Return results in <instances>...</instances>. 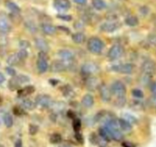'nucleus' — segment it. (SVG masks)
Wrapping results in <instances>:
<instances>
[{"label":"nucleus","mask_w":156,"mask_h":147,"mask_svg":"<svg viewBox=\"0 0 156 147\" xmlns=\"http://www.w3.org/2000/svg\"><path fill=\"white\" fill-rule=\"evenodd\" d=\"M88 49L93 54H100L104 48V43L97 37H92L88 40Z\"/></svg>","instance_id":"f257e3e1"},{"label":"nucleus","mask_w":156,"mask_h":147,"mask_svg":"<svg viewBox=\"0 0 156 147\" xmlns=\"http://www.w3.org/2000/svg\"><path fill=\"white\" fill-rule=\"evenodd\" d=\"M110 89H111V91H112V95H114L116 97V99H118V98H125L126 86L121 81H114L112 84Z\"/></svg>","instance_id":"f03ea898"},{"label":"nucleus","mask_w":156,"mask_h":147,"mask_svg":"<svg viewBox=\"0 0 156 147\" xmlns=\"http://www.w3.org/2000/svg\"><path fill=\"white\" fill-rule=\"evenodd\" d=\"M48 56L46 52H39L37 55V69L39 73H45L48 69Z\"/></svg>","instance_id":"7ed1b4c3"},{"label":"nucleus","mask_w":156,"mask_h":147,"mask_svg":"<svg viewBox=\"0 0 156 147\" xmlns=\"http://www.w3.org/2000/svg\"><path fill=\"white\" fill-rule=\"evenodd\" d=\"M99 66L93 62H87L85 64L82 65L81 69H80V72L83 76L89 77L91 76L95 73H97L99 71Z\"/></svg>","instance_id":"20e7f679"},{"label":"nucleus","mask_w":156,"mask_h":147,"mask_svg":"<svg viewBox=\"0 0 156 147\" xmlns=\"http://www.w3.org/2000/svg\"><path fill=\"white\" fill-rule=\"evenodd\" d=\"M58 56L61 58V60L65 63L66 67L69 68L72 65L74 61V54L69 49H60L58 50Z\"/></svg>","instance_id":"39448f33"},{"label":"nucleus","mask_w":156,"mask_h":147,"mask_svg":"<svg viewBox=\"0 0 156 147\" xmlns=\"http://www.w3.org/2000/svg\"><path fill=\"white\" fill-rule=\"evenodd\" d=\"M124 53V49L120 45H113L108 51V58L111 60H116L122 57Z\"/></svg>","instance_id":"423d86ee"},{"label":"nucleus","mask_w":156,"mask_h":147,"mask_svg":"<svg viewBox=\"0 0 156 147\" xmlns=\"http://www.w3.org/2000/svg\"><path fill=\"white\" fill-rule=\"evenodd\" d=\"M114 118H115V116L112 113H110L108 111H101L95 116V121L101 123L103 125H105L106 124H108L110 121H112Z\"/></svg>","instance_id":"0eeeda50"},{"label":"nucleus","mask_w":156,"mask_h":147,"mask_svg":"<svg viewBox=\"0 0 156 147\" xmlns=\"http://www.w3.org/2000/svg\"><path fill=\"white\" fill-rule=\"evenodd\" d=\"M36 104L41 108H48L52 106L53 102L49 95L43 94V95H38L36 98Z\"/></svg>","instance_id":"6e6552de"},{"label":"nucleus","mask_w":156,"mask_h":147,"mask_svg":"<svg viewBox=\"0 0 156 147\" xmlns=\"http://www.w3.org/2000/svg\"><path fill=\"white\" fill-rule=\"evenodd\" d=\"M99 91H100V95H101V99L105 102H108L111 101L112 99V91L111 89L105 84V83H101L99 86Z\"/></svg>","instance_id":"1a4fd4ad"},{"label":"nucleus","mask_w":156,"mask_h":147,"mask_svg":"<svg viewBox=\"0 0 156 147\" xmlns=\"http://www.w3.org/2000/svg\"><path fill=\"white\" fill-rule=\"evenodd\" d=\"M142 70L144 74L152 75L156 72V64L155 62L152 59L145 60L142 65Z\"/></svg>","instance_id":"9d476101"},{"label":"nucleus","mask_w":156,"mask_h":147,"mask_svg":"<svg viewBox=\"0 0 156 147\" xmlns=\"http://www.w3.org/2000/svg\"><path fill=\"white\" fill-rule=\"evenodd\" d=\"M11 30L10 22L5 14L0 13V33L6 34Z\"/></svg>","instance_id":"9b49d317"},{"label":"nucleus","mask_w":156,"mask_h":147,"mask_svg":"<svg viewBox=\"0 0 156 147\" xmlns=\"http://www.w3.org/2000/svg\"><path fill=\"white\" fill-rule=\"evenodd\" d=\"M69 0H54V7L58 12H65L70 8Z\"/></svg>","instance_id":"f8f14e48"},{"label":"nucleus","mask_w":156,"mask_h":147,"mask_svg":"<svg viewBox=\"0 0 156 147\" xmlns=\"http://www.w3.org/2000/svg\"><path fill=\"white\" fill-rule=\"evenodd\" d=\"M113 68V70H116L120 73H122V74H132L133 71V69H134V66L131 63H124V64H122V65H119V66H114L112 67Z\"/></svg>","instance_id":"ddd939ff"},{"label":"nucleus","mask_w":156,"mask_h":147,"mask_svg":"<svg viewBox=\"0 0 156 147\" xmlns=\"http://www.w3.org/2000/svg\"><path fill=\"white\" fill-rule=\"evenodd\" d=\"M118 27H119V25L115 21H107V22H104L103 24H101V30L103 32L112 33V32L116 31L118 29Z\"/></svg>","instance_id":"4468645a"},{"label":"nucleus","mask_w":156,"mask_h":147,"mask_svg":"<svg viewBox=\"0 0 156 147\" xmlns=\"http://www.w3.org/2000/svg\"><path fill=\"white\" fill-rule=\"evenodd\" d=\"M66 70H67V67H66L65 63L62 60L56 59V60L52 61V63L50 65V70L52 72H55V73L62 72V71H64Z\"/></svg>","instance_id":"2eb2a0df"},{"label":"nucleus","mask_w":156,"mask_h":147,"mask_svg":"<svg viewBox=\"0 0 156 147\" xmlns=\"http://www.w3.org/2000/svg\"><path fill=\"white\" fill-rule=\"evenodd\" d=\"M85 84H86V87H87V89L89 91H95L100 86L99 80L96 77H93V76L87 77L86 81H85Z\"/></svg>","instance_id":"dca6fc26"},{"label":"nucleus","mask_w":156,"mask_h":147,"mask_svg":"<svg viewBox=\"0 0 156 147\" xmlns=\"http://www.w3.org/2000/svg\"><path fill=\"white\" fill-rule=\"evenodd\" d=\"M106 127V126H104ZM108 129V131L110 132L112 140L117 141V142H121L123 139V134L121 132L120 128H110V127H106Z\"/></svg>","instance_id":"f3484780"},{"label":"nucleus","mask_w":156,"mask_h":147,"mask_svg":"<svg viewBox=\"0 0 156 147\" xmlns=\"http://www.w3.org/2000/svg\"><path fill=\"white\" fill-rule=\"evenodd\" d=\"M35 44H36V47L41 51V52H48L49 50V47H48V42L42 38H37L35 39Z\"/></svg>","instance_id":"a211bd4d"},{"label":"nucleus","mask_w":156,"mask_h":147,"mask_svg":"<svg viewBox=\"0 0 156 147\" xmlns=\"http://www.w3.org/2000/svg\"><path fill=\"white\" fill-rule=\"evenodd\" d=\"M41 30L43 31L44 34H46L48 36H53L57 32L56 27H54L51 24H47V23L41 24Z\"/></svg>","instance_id":"6ab92c4d"},{"label":"nucleus","mask_w":156,"mask_h":147,"mask_svg":"<svg viewBox=\"0 0 156 147\" xmlns=\"http://www.w3.org/2000/svg\"><path fill=\"white\" fill-rule=\"evenodd\" d=\"M81 104L85 108H91L94 104V98L91 94H86L81 100Z\"/></svg>","instance_id":"aec40b11"},{"label":"nucleus","mask_w":156,"mask_h":147,"mask_svg":"<svg viewBox=\"0 0 156 147\" xmlns=\"http://www.w3.org/2000/svg\"><path fill=\"white\" fill-rule=\"evenodd\" d=\"M34 91H35V88H34V86L29 85V86H26V87H24L23 89L18 90L17 94H18V96H19V97H27V96H28V95L32 94Z\"/></svg>","instance_id":"412c9836"},{"label":"nucleus","mask_w":156,"mask_h":147,"mask_svg":"<svg viewBox=\"0 0 156 147\" xmlns=\"http://www.w3.org/2000/svg\"><path fill=\"white\" fill-rule=\"evenodd\" d=\"M21 61H23V60L20 59V57L18 56L17 52H16V53H14V54H12V55H10V56L7 58V60H6L7 64L10 65V66H16V65H18Z\"/></svg>","instance_id":"4be33fe9"},{"label":"nucleus","mask_w":156,"mask_h":147,"mask_svg":"<svg viewBox=\"0 0 156 147\" xmlns=\"http://www.w3.org/2000/svg\"><path fill=\"white\" fill-rule=\"evenodd\" d=\"M118 124H119L120 129H122L124 132H128L129 133V132H131L133 130L132 124L128 121H126L125 119H123V118L118 119Z\"/></svg>","instance_id":"5701e85b"},{"label":"nucleus","mask_w":156,"mask_h":147,"mask_svg":"<svg viewBox=\"0 0 156 147\" xmlns=\"http://www.w3.org/2000/svg\"><path fill=\"white\" fill-rule=\"evenodd\" d=\"M99 136L101 138H102L104 141H106L107 143L108 142H111L112 141V137H111V134H110V132L108 131V129L104 126L101 127L99 129Z\"/></svg>","instance_id":"b1692460"},{"label":"nucleus","mask_w":156,"mask_h":147,"mask_svg":"<svg viewBox=\"0 0 156 147\" xmlns=\"http://www.w3.org/2000/svg\"><path fill=\"white\" fill-rule=\"evenodd\" d=\"M124 22L129 27H136V26L139 25V19L135 16H128L124 19Z\"/></svg>","instance_id":"393cba45"},{"label":"nucleus","mask_w":156,"mask_h":147,"mask_svg":"<svg viewBox=\"0 0 156 147\" xmlns=\"http://www.w3.org/2000/svg\"><path fill=\"white\" fill-rule=\"evenodd\" d=\"M5 6L7 7V9H9L13 14L16 15V14H19L20 13V7L15 4L14 2H11V1H7L5 3Z\"/></svg>","instance_id":"a878e982"},{"label":"nucleus","mask_w":156,"mask_h":147,"mask_svg":"<svg viewBox=\"0 0 156 147\" xmlns=\"http://www.w3.org/2000/svg\"><path fill=\"white\" fill-rule=\"evenodd\" d=\"M86 39L85 35L82 32H77L72 35V40L77 44H82Z\"/></svg>","instance_id":"bb28decb"},{"label":"nucleus","mask_w":156,"mask_h":147,"mask_svg":"<svg viewBox=\"0 0 156 147\" xmlns=\"http://www.w3.org/2000/svg\"><path fill=\"white\" fill-rule=\"evenodd\" d=\"M21 105H22V107H23L24 109H26V110H29V111L33 110V109L36 107L35 102H34L32 100H30V99H25V100L22 102Z\"/></svg>","instance_id":"cd10ccee"},{"label":"nucleus","mask_w":156,"mask_h":147,"mask_svg":"<svg viewBox=\"0 0 156 147\" xmlns=\"http://www.w3.org/2000/svg\"><path fill=\"white\" fill-rule=\"evenodd\" d=\"M92 5L97 10H102L106 7V3L104 0H92Z\"/></svg>","instance_id":"c85d7f7f"},{"label":"nucleus","mask_w":156,"mask_h":147,"mask_svg":"<svg viewBox=\"0 0 156 147\" xmlns=\"http://www.w3.org/2000/svg\"><path fill=\"white\" fill-rule=\"evenodd\" d=\"M141 84L144 86H149L152 84V75L144 74L141 78Z\"/></svg>","instance_id":"c756f323"},{"label":"nucleus","mask_w":156,"mask_h":147,"mask_svg":"<svg viewBox=\"0 0 156 147\" xmlns=\"http://www.w3.org/2000/svg\"><path fill=\"white\" fill-rule=\"evenodd\" d=\"M61 141H62V137H61L60 134H58V133H54L49 137V142L51 144H58Z\"/></svg>","instance_id":"7c9ffc66"},{"label":"nucleus","mask_w":156,"mask_h":147,"mask_svg":"<svg viewBox=\"0 0 156 147\" xmlns=\"http://www.w3.org/2000/svg\"><path fill=\"white\" fill-rule=\"evenodd\" d=\"M8 86H9V89L11 91H14V90L17 89L20 86V83H19L17 78L16 77H14L13 79H11L9 81V82H8Z\"/></svg>","instance_id":"2f4dec72"},{"label":"nucleus","mask_w":156,"mask_h":147,"mask_svg":"<svg viewBox=\"0 0 156 147\" xmlns=\"http://www.w3.org/2000/svg\"><path fill=\"white\" fill-rule=\"evenodd\" d=\"M25 26H26L27 29L29 32H31V33H36V32L37 31V27L36 24H35L34 22H32V21H27V22H26V23H25Z\"/></svg>","instance_id":"473e14b6"},{"label":"nucleus","mask_w":156,"mask_h":147,"mask_svg":"<svg viewBox=\"0 0 156 147\" xmlns=\"http://www.w3.org/2000/svg\"><path fill=\"white\" fill-rule=\"evenodd\" d=\"M4 124L7 128H10V127L13 126L14 121H13V118H12V116L10 114H8V113L5 114V116H4Z\"/></svg>","instance_id":"72a5a7b5"},{"label":"nucleus","mask_w":156,"mask_h":147,"mask_svg":"<svg viewBox=\"0 0 156 147\" xmlns=\"http://www.w3.org/2000/svg\"><path fill=\"white\" fill-rule=\"evenodd\" d=\"M132 95L136 99H143L144 96L143 91H141L140 89H133L132 90Z\"/></svg>","instance_id":"f704fd0d"},{"label":"nucleus","mask_w":156,"mask_h":147,"mask_svg":"<svg viewBox=\"0 0 156 147\" xmlns=\"http://www.w3.org/2000/svg\"><path fill=\"white\" fill-rule=\"evenodd\" d=\"M72 125H73V129L75 130V132H76V133L79 132V131L80 130V128H81V122H80V120L78 119V118L73 119V124H72Z\"/></svg>","instance_id":"c9c22d12"},{"label":"nucleus","mask_w":156,"mask_h":147,"mask_svg":"<svg viewBox=\"0 0 156 147\" xmlns=\"http://www.w3.org/2000/svg\"><path fill=\"white\" fill-rule=\"evenodd\" d=\"M38 132V126L36 124H29L28 126V134L30 135H35Z\"/></svg>","instance_id":"e433bc0d"},{"label":"nucleus","mask_w":156,"mask_h":147,"mask_svg":"<svg viewBox=\"0 0 156 147\" xmlns=\"http://www.w3.org/2000/svg\"><path fill=\"white\" fill-rule=\"evenodd\" d=\"M7 45V40L6 38L3 35H0V52L3 49V51L5 52V48Z\"/></svg>","instance_id":"4c0bfd02"},{"label":"nucleus","mask_w":156,"mask_h":147,"mask_svg":"<svg viewBox=\"0 0 156 147\" xmlns=\"http://www.w3.org/2000/svg\"><path fill=\"white\" fill-rule=\"evenodd\" d=\"M147 40H148V43L154 47H156V33L154 34H150L147 38Z\"/></svg>","instance_id":"58836bf2"},{"label":"nucleus","mask_w":156,"mask_h":147,"mask_svg":"<svg viewBox=\"0 0 156 147\" xmlns=\"http://www.w3.org/2000/svg\"><path fill=\"white\" fill-rule=\"evenodd\" d=\"M16 78H17V80H18L20 85H21V84H24V83H27V82L29 81V78H28L27 76H26V75H22V74H21V75H19V76H16Z\"/></svg>","instance_id":"ea45409f"},{"label":"nucleus","mask_w":156,"mask_h":147,"mask_svg":"<svg viewBox=\"0 0 156 147\" xmlns=\"http://www.w3.org/2000/svg\"><path fill=\"white\" fill-rule=\"evenodd\" d=\"M123 119H125L126 121H128L131 124H134V123H137V120H136V118L134 117V116H133V115H131V114H124V118Z\"/></svg>","instance_id":"a19ab883"},{"label":"nucleus","mask_w":156,"mask_h":147,"mask_svg":"<svg viewBox=\"0 0 156 147\" xmlns=\"http://www.w3.org/2000/svg\"><path fill=\"white\" fill-rule=\"evenodd\" d=\"M19 47H20V49H26L27 50V48L30 47V44L27 40H21L19 42Z\"/></svg>","instance_id":"79ce46f5"},{"label":"nucleus","mask_w":156,"mask_h":147,"mask_svg":"<svg viewBox=\"0 0 156 147\" xmlns=\"http://www.w3.org/2000/svg\"><path fill=\"white\" fill-rule=\"evenodd\" d=\"M17 54H18V56L20 57V59H22V60H25L27 58V51L26 50V49H20L18 52H17Z\"/></svg>","instance_id":"37998d69"},{"label":"nucleus","mask_w":156,"mask_h":147,"mask_svg":"<svg viewBox=\"0 0 156 147\" xmlns=\"http://www.w3.org/2000/svg\"><path fill=\"white\" fill-rule=\"evenodd\" d=\"M13 112H14V113H15L16 115H17V116H20V115H23V114H24L22 109H21L20 107H18V106L14 107V108H13Z\"/></svg>","instance_id":"c03bdc74"},{"label":"nucleus","mask_w":156,"mask_h":147,"mask_svg":"<svg viewBox=\"0 0 156 147\" xmlns=\"http://www.w3.org/2000/svg\"><path fill=\"white\" fill-rule=\"evenodd\" d=\"M5 71H6V72H7V74H8V75H10L11 77H16V70H15L13 68H11V67H7V68H5Z\"/></svg>","instance_id":"a18cd8bd"},{"label":"nucleus","mask_w":156,"mask_h":147,"mask_svg":"<svg viewBox=\"0 0 156 147\" xmlns=\"http://www.w3.org/2000/svg\"><path fill=\"white\" fill-rule=\"evenodd\" d=\"M122 147H136V145L130 142V141H123L122 143Z\"/></svg>","instance_id":"49530a36"},{"label":"nucleus","mask_w":156,"mask_h":147,"mask_svg":"<svg viewBox=\"0 0 156 147\" xmlns=\"http://www.w3.org/2000/svg\"><path fill=\"white\" fill-rule=\"evenodd\" d=\"M58 18H60V19H62V20H66V21H70V20H71V16L58 15Z\"/></svg>","instance_id":"de8ad7c7"},{"label":"nucleus","mask_w":156,"mask_h":147,"mask_svg":"<svg viewBox=\"0 0 156 147\" xmlns=\"http://www.w3.org/2000/svg\"><path fill=\"white\" fill-rule=\"evenodd\" d=\"M75 137H76V139H77V141H78L79 143H80V144L83 143V136L81 135V134H80L79 132H77V133L75 134Z\"/></svg>","instance_id":"09e8293b"},{"label":"nucleus","mask_w":156,"mask_h":147,"mask_svg":"<svg viewBox=\"0 0 156 147\" xmlns=\"http://www.w3.org/2000/svg\"><path fill=\"white\" fill-rule=\"evenodd\" d=\"M150 88H151L152 93H153L154 96H156V80L154 82H152V84L150 85Z\"/></svg>","instance_id":"8fccbe9b"},{"label":"nucleus","mask_w":156,"mask_h":147,"mask_svg":"<svg viewBox=\"0 0 156 147\" xmlns=\"http://www.w3.org/2000/svg\"><path fill=\"white\" fill-rule=\"evenodd\" d=\"M76 4H79V5H85L87 3V0H73Z\"/></svg>","instance_id":"3c124183"},{"label":"nucleus","mask_w":156,"mask_h":147,"mask_svg":"<svg viewBox=\"0 0 156 147\" xmlns=\"http://www.w3.org/2000/svg\"><path fill=\"white\" fill-rule=\"evenodd\" d=\"M68 116L71 119H75V113L72 111H69L68 112Z\"/></svg>","instance_id":"603ef678"},{"label":"nucleus","mask_w":156,"mask_h":147,"mask_svg":"<svg viewBox=\"0 0 156 147\" xmlns=\"http://www.w3.org/2000/svg\"><path fill=\"white\" fill-rule=\"evenodd\" d=\"M15 147H23V145H22V142H21L20 140H17V141L16 142V144H15Z\"/></svg>","instance_id":"864d4df0"},{"label":"nucleus","mask_w":156,"mask_h":147,"mask_svg":"<svg viewBox=\"0 0 156 147\" xmlns=\"http://www.w3.org/2000/svg\"><path fill=\"white\" fill-rule=\"evenodd\" d=\"M5 81V76L0 72V84H2L4 81Z\"/></svg>","instance_id":"5fc2aeb1"},{"label":"nucleus","mask_w":156,"mask_h":147,"mask_svg":"<svg viewBox=\"0 0 156 147\" xmlns=\"http://www.w3.org/2000/svg\"><path fill=\"white\" fill-rule=\"evenodd\" d=\"M49 82H50V84L56 85L58 82V81H57V80H49Z\"/></svg>","instance_id":"6e6d98bb"},{"label":"nucleus","mask_w":156,"mask_h":147,"mask_svg":"<svg viewBox=\"0 0 156 147\" xmlns=\"http://www.w3.org/2000/svg\"><path fill=\"white\" fill-rule=\"evenodd\" d=\"M59 147H69V146H68V145H60Z\"/></svg>","instance_id":"4d7b16f0"},{"label":"nucleus","mask_w":156,"mask_h":147,"mask_svg":"<svg viewBox=\"0 0 156 147\" xmlns=\"http://www.w3.org/2000/svg\"><path fill=\"white\" fill-rule=\"evenodd\" d=\"M0 147H4V146H3V145H0Z\"/></svg>","instance_id":"13d9d810"}]
</instances>
